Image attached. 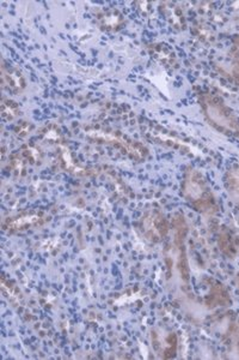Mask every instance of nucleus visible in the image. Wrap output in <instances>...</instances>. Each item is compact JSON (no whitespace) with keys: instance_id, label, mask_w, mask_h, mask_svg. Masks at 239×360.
<instances>
[{"instance_id":"obj_1","label":"nucleus","mask_w":239,"mask_h":360,"mask_svg":"<svg viewBox=\"0 0 239 360\" xmlns=\"http://www.w3.org/2000/svg\"><path fill=\"white\" fill-rule=\"evenodd\" d=\"M207 122L217 131L227 136H239V117L218 95L203 94L200 100Z\"/></svg>"},{"instance_id":"obj_2","label":"nucleus","mask_w":239,"mask_h":360,"mask_svg":"<svg viewBox=\"0 0 239 360\" xmlns=\"http://www.w3.org/2000/svg\"><path fill=\"white\" fill-rule=\"evenodd\" d=\"M182 193L186 201L200 213L214 214L218 212V203L215 201L212 188L199 171L193 168L186 171L183 180Z\"/></svg>"},{"instance_id":"obj_3","label":"nucleus","mask_w":239,"mask_h":360,"mask_svg":"<svg viewBox=\"0 0 239 360\" xmlns=\"http://www.w3.org/2000/svg\"><path fill=\"white\" fill-rule=\"evenodd\" d=\"M224 184L230 200L239 207V165H233L227 169L224 176Z\"/></svg>"},{"instance_id":"obj_4","label":"nucleus","mask_w":239,"mask_h":360,"mask_svg":"<svg viewBox=\"0 0 239 360\" xmlns=\"http://www.w3.org/2000/svg\"><path fill=\"white\" fill-rule=\"evenodd\" d=\"M40 221V217L37 215H30V217H18L15 219L11 224H8V227L11 229H25L30 226L36 225L37 222Z\"/></svg>"}]
</instances>
